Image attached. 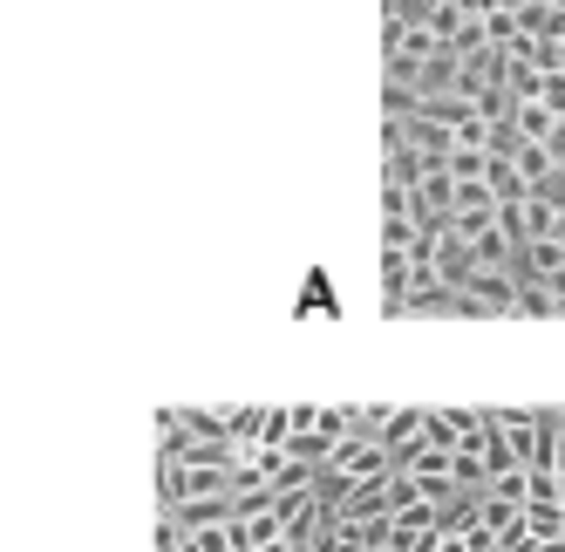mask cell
<instances>
[{
    "label": "cell",
    "mask_w": 565,
    "mask_h": 552,
    "mask_svg": "<svg viewBox=\"0 0 565 552\" xmlns=\"http://www.w3.org/2000/svg\"><path fill=\"white\" fill-rule=\"evenodd\" d=\"M539 103H552V109L565 116V75H552V68H545V89H539Z\"/></svg>",
    "instance_id": "cell-4"
},
{
    "label": "cell",
    "mask_w": 565,
    "mask_h": 552,
    "mask_svg": "<svg viewBox=\"0 0 565 552\" xmlns=\"http://www.w3.org/2000/svg\"><path fill=\"white\" fill-rule=\"evenodd\" d=\"M511 130H518L524 144H552V130H558V109L532 96V103H518V116H511Z\"/></svg>",
    "instance_id": "cell-1"
},
{
    "label": "cell",
    "mask_w": 565,
    "mask_h": 552,
    "mask_svg": "<svg viewBox=\"0 0 565 552\" xmlns=\"http://www.w3.org/2000/svg\"><path fill=\"white\" fill-rule=\"evenodd\" d=\"M504 552H565V539H545V532H524V539H511Z\"/></svg>",
    "instance_id": "cell-3"
},
{
    "label": "cell",
    "mask_w": 565,
    "mask_h": 552,
    "mask_svg": "<svg viewBox=\"0 0 565 552\" xmlns=\"http://www.w3.org/2000/svg\"><path fill=\"white\" fill-rule=\"evenodd\" d=\"M552 157L565 164V116H558V130H552Z\"/></svg>",
    "instance_id": "cell-5"
},
{
    "label": "cell",
    "mask_w": 565,
    "mask_h": 552,
    "mask_svg": "<svg viewBox=\"0 0 565 552\" xmlns=\"http://www.w3.org/2000/svg\"><path fill=\"white\" fill-rule=\"evenodd\" d=\"M416 552H477V545H470V532H457V526H443V532H429V539H423Z\"/></svg>",
    "instance_id": "cell-2"
}]
</instances>
